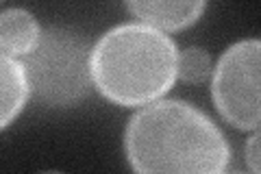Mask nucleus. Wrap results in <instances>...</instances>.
Wrapping results in <instances>:
<instances>
[{"label":"nucleus","mask_w":261,"mask_h":174,"mask_svg":"<svg viewBox=\"0 0 261 174\" xmlns=\"http://www.w3.org/2000/svg\"><path fill=\"white\" fill-rule=\"evenodd\" d=\"M130 168L142 174H218L231 161V148L214 120L183 101L142 107L124 131Z\"/></svg>","instance_id":"obj_1"},{"label":"nucleus","mask_w":261,"mask_h":174,"mask_svg":"<svg viewBox=\"0 0 261 174\" xmlns=\"http://www.w3.org/2000/svg\"><path fill=\"white\" fill-rule=\"evenodd\" d=\"M92 77L94 87L113 105H150L178 79V48L166 31L150 24H120L92 48Z\"/></svg>","instance_id":"obj_2"},{"label":"nucleus","mask_w":261,"mask_h":174,"mask_svg":"<svg viewBox=\"0 0 261 174\" xmlns=\"http://www.w3.org/2000/svg\"><path fill=\"white\" fill-rule=\"evenodd\" d=\"M31 92L46 107H76L94 87L92 48L79 33L48 27L24 57Z\"/></svg>","instance_id":"obj_3"},{"label":"nucleus","mask_w":261,"mask_h":174,"mask_svg":"<svg viewBox=\"0 0 261 174\" xmlns=\"http://www.w3.org/2000/svg\"><path fill=\"white\" fill-rule=\"evenodd\" d=\"M211 96L220 115L235 129L261 127V39L235 41L211 74Z\"/></svg>","instance_id":"obj_4"},{"label":"nucleus","mask_w":261,"mask_h":174,"mask_svg":"<svg viewBox=\"0 0 261 174\" xmlns=\"http://www.w3.org/2000/svg\"><path fill=\"white\" fill-rule=\"evenodd\" d=\"M128 11L161 31H183L200 20L207 0H124Z\"/></svg>","instance_id":"obj_5"},{"label":"nucleus","mask_w":261,"mask_h":174,"mask_svg":"<svg viewBox=\"0 0 261 174\" xmlns=\"http://www.w3.org/2000/svg\"><path fill=\"white\" fill-rule=\"evenodd\" d=\"M0 81H3V87H0V109H3L0 127L7 129L22 113L31 94L27 65L20 57L7 53L0 55Z\"/></svg>","instance_id":"obj_6"},{"label":"nucleus","mask_w":261,"mask_h":174,"mask_svg":"<svg viewBox=\"0 0 261 174\" xmlns=\"http://www.w3.org/2000/svg\"><path fill=\"white\" fill-rule=\"evenodd\" d=\"M42 27L27 9H7L0 15V48L7 55L27 57L42 35Z\"/></svg>","instance_id":"obj_7"},{"label":"nucleus","mask_w":261,"mask_h":174,"mask_svg":"<svg viewBox=\"0 0 261 174\" xmlns=\"http://www.w3.org/2000/svg\"><path fill=\"white\" fill-rule=\"evenodd\" d=\"M211 70V57L202 51V48H187V51L178 53V79L187 83H202L209 79Z\"/></svg>","instance_id":"obj_8"},{"label":"nucleus","mask_w":261,"mask_h":174,"mask_svg":"<svg viewBox=\"0 0 261 174\" xmlns=\"http://www.w3.org/2000/svg\"><path fill=\"white\" fill-rule=\"evenodd\" d=\"M244 157H246V165L248 170L261 174V127L250 135L244 148Z\"/></svg>","instance_id":"obj_9"}]
</instances>
